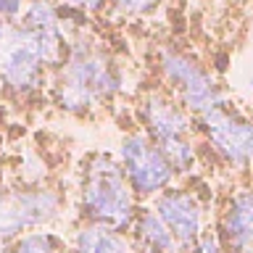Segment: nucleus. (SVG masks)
I'll return each mask as SVG.
<instances>
[{
  "label": "nucleus",
  "mask_w": 253,
  "mask_h": 253,
  "mask_svg": "<svg viewBox=\"0 0 253 253\" xmlns=\"http://www.w3.org/2000/svg\"><path fill=\"white\" fill-rule=\"evenodd\" d=\"M216 237L224 253H253V187H237L229 195Z\"/></svg>",
  "instance_id": "10"
},
{
  "label": "nucleus",
  "mask_w": 253,
  "mask_h": 253,
  "mask_svg": "<svg viewBox=\"0 0 253 253\" xmlns=\"http://www.w3.org/2000/svg\"><path fill=\"white\" fill-rule=\"evenodd\" d=\"M0 95H3V90H0Z\"/></svg>",
  "instance_id": "19"
},
{
  "label": "nucleus",
  "mask_w": 253,
  "mask_h": 253,
  "mask_svg": "<svg viewBox=\"0 0 253 253\" xmlns=\"http://www.w3.org/2000/svg\"><path fill=\"white\" fill-rule=\"evenodd\" d=\"M129 235H132L129 243L134 253H182L179 243L174 240V235L161 221V216L153 211V206L137 209Z\"/></svg>",
  "instance_id": "11"
},
{
  "label": "nucleus",
  "mask_w": 253,
  "mask_h": 253,
  "mask_svg": "<svg viewBox=\"0 0 253 253\" xmlns=\"http://www.w3.org/2000/svg\"><path fill=\"white\" fill-rule=\"evenodd\" d=\"M195 132L227 169H253V119L235 111L229 103L198 114Z\"/></svg>",
  "instance_id": "7"
},
{
  "label": "nucleus",
  "mask_w": 253,
  "mask_h": 253,
  "mask_svg": "<svg viewBox=\"0 0 253 253\" xmlns=\"http://www.w3.org/2000/svg\"><path fill=\"white\" fill-rule=\"evenodd\" d=\"M156 66L169 95L193 116L229 103V95L224 84L216 79V74L206 69L203 63H198L185 50L161 47L156 55Z\"/></svg>",
  "instance_id": "5"
},
{
  "label": "nucleus",
  "mask_w": 253,
  "mask_h": 253,
  "mask_svg": "<svg viewBox=\"0 0 253 253\" xmlns=\"http://www.w3.org/2000/svg\"><path fill=\"white\" fill-rule=\"evenodd\" d=\"M63 195L45 182L0 187V245L29 229L53 227L63 216Z\"/></svg>",
  "instance_id": "6"
},
{
  "label": "nucleus",
  "mask_w": 253,
  "mask_h": 253,
  "mask_svg": "<svg viewBox=\"0 0 253 253\" xmlns=\"http://www.w3.org/2000/svg\"><path fill=\"white\" fill-rule=\"evenodd\" d=\"M63 237L55 235L50 227L45 229H29L11 243L0 245V253H63Z\"/></svg>",
  "instance_id": "13"
},
{
  "label": "nucleus",
  "mask_w": 253,
  "mask_h": 253,
  "mask_svg": "<svg viewBox=\"0 0 253 253\" xmlns=\"http://www.w3.org/2000/svg\"><path fill=\"white\" fill-rule=\"evenodd\" d=\"M248 87H251V95H253V63H251V77H248Z\"/></svg>",
  "instance_id": "18"
},
{
  "label": "nucleus",
  "mask_w": 253,
  "mask_h": 253,
  "mask_svg": "<svg viewBox=\"0 0 253 253\" xmlns=\"http://www.w3.org/2000/svg\"><path fill=\"white\" fill-rule=\"evenodd\" d=\"M82 16L69 13V42L53 69L47 95L66 116H92L126 90V71Z\"/></svg>",
  "instance_id": "1"
},
{
  "label": "nucleus",
  "mask_w": 253,
  "mask_h": 253,
  "mask_svg": "<svg viewBox=\"0 0 253 253\" xmlns=\"http://www.w3.org/2000/svg\"><path fill=\"white\" fill-rule=\"evenodd\" d=\"M29 0H0V21H19Z\"/></svg>",
  "instance_id": "16"
},
{
  "label": "nucleus",
  "mask_w": 253,
  "mask_h": 253,
  "mask_svg": "<svg viewBox=\"0 0 253 253\" xmlns=\"http://www.w3.org/2000/svg\"><path fill=\"white\" fill-rule=\"evenodd\" d=\"M108 5L122 19H142V16L156 13L164 5V0H108Z\"/></svg>",
  "instance_id": "14"
},
{
  "label": "nucleus",
  "mask_w": 253,
  "mask_h": 253,
  "mask_svg": "<svg viewBox=\"0 0 253 253\" xmlns=\"http://www.w3.org/2000/svg\"><path fill=\"white\" fill-rule=\"evenodd\" d=\"M50 84V66L19 21H0V90L16 103L40 98Z\"/></svg>",
  "instance_id": "4"
},
{
  "label": "nucleus",
  "mask_w": 253,
  "mask_h": 253,
  "mask_svg": "<svg viewBox=\"0 0 253 253\" xmlns=\"http://www.w3.org/2000/svg\"><path fill=\"white\" fill-rule=\"evenodd\" d=\"M71 253H134L122 232L98 224H84L71 237Z\"/></svg>",
  "instance_id": "12"
},
{
  "label": "nucleus",
  "mask_w": 253,
  "mask_h": 253,
  "mask_svg": "<svg viewBox=\"0 0 253 253\" xmlns=\"http://www.w3.org/2000/svg\"><path fill=\"white\" fill-rule=\"evenodd\" d=\"M58 5L71 16L87 19V16H98L103 8L108 5V0H58Z\"/></svg>",
  "instance_id": "15"
},
{
  "label": "nucleus",
  "mask_w": 253,
  "mask_h": 253,
  "mask_svg": "<svg viewBox=\"0 0 253 253\" xmlns=\"http://www.w3.org/2000/svg\"><path fill=\"white\" fill-rule=\"evenodd\" d=\"M137 119H140L142 132L169 158L177 177L195 171L198 132H195V116L190 111L182 108L169 92L150 90L137 103Z\"/></svg>",
  "instance_id": "3"
},
{
  "label": "nucleus",
  "mask_w": 253,
  "mask_h": 253,
  "mask_svg": "<svg viewBox=\"0 0 253 253\" xmlns=\"http://www.w3.org/2000/svg\"><path fill=\"white\" fill-rule=\"evenodd\" d=\"M153 211L161 216V221L169 227L174 240L179 243L182 253H190L193 245L206 232V209L195 190L190 187H166L164 193L153 198Z\"/></svg>",
  "instance_id": "9"
},
{
  "label": "nucleus",
  "mask_w": 253,
  "mask_h": 253,
  "mask_svg": "<svg viewBox=\"0 0 253 253\" xmlns=\"http://www.w3.org/2000/svg\"><path fill=\"white\" fill-rule=\"evenodd\" d=\"M119 166H122L132 193L140 198H153L174 185L177 171L171 169L169 158L161 153V148L148 137L142 129L124 132L116 150Z\"/></svg>",
  "instance_id": "8"
},
{
  "label": "nucleus",
  "mask_w": 253,
  "mask_h": 253,
  "mask_svg": "<svg viewBox=\"0 0 253 253\" xmlns=\"http://www.w3.org/2000/svg\"><path fill=\"white\" fill-rule=\"evenodd\" d=\"M190 253H224V248H221L216 232H203V237L193 245Z\"/></svg>",
  "instance_id": "17"
},
{
  "label": "nucleus",
  "mask_w": 253,
  "mask_h": 253,
  "mask_svg": "<svg viewBox=\"0 0 253 253\" xmlns=\"http://www.w3.org/2000/svg\"><path fill=\"white\" fill-rule=\"evenodd\" d=\"M79 213L87 224L108 227L116 232H129L137 216V195L132 193L119 158L106 150H95L79 169Z\"/></svg>",
  "instance_id": "2"
}]
</instances>
